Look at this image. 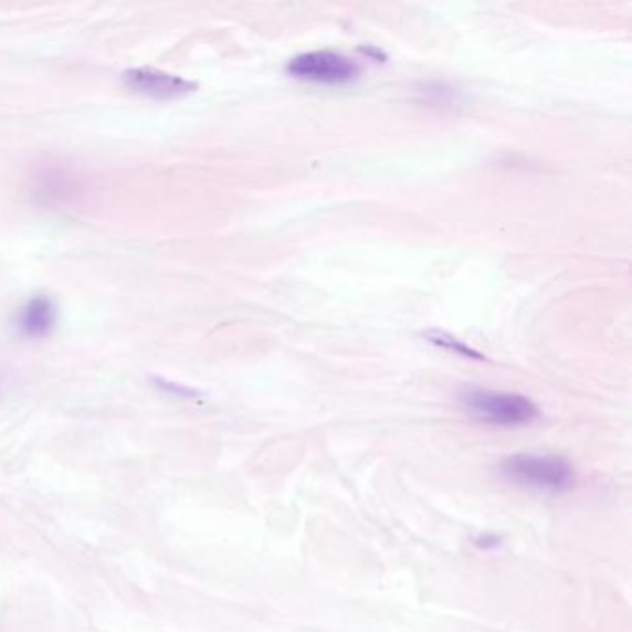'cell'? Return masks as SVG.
Masks as SVG:
<instances>
[{
	"mask_svg": "<svg viewBox=\"0 0 632 632\" xmlns=\"http://www.w3.org/2000/svg\"><path fill=\"white\" fill-rule=\"evenodd\" d=\"M503 477L544 494H563L575 486L573 466L551 454H516L501 464Z\"/></svg>",
	"mask_w": 632,
	"mask_h": 632,
	"instance_id": "6da1fadb",
	"label": "cell"
},
{
	"mask_svg": "<svg viewBox=\"0 0 632 632\" xmlns=\"http://www.w3.org/2000/svg\"><path fill=\"white\" fill-rule=\"evenodd\" d=\"M467 412L478 421L499 426H519L538 418V407L529 397L506 391L473 390L462 397Z\"/></svg>",
	"mask_w": 632,
	"mask_h": 632,
	"instance_id": "7a4b0ae2",
	"label": "cell"
},
{
	"mask_svg": "<svg viewBox=\"0 0 632 632\" xmlns=\"http://www.w3.org/2000/svg\"><path fill=\"white\" fill-rule=\"evenodd\" d=\"M286 73L297 81L344 86L357 81L360 67L352 57L345 56L341 52L310 51L292 57L287 62Z\"/></svg>",
	"mask_w": 632,
	"mask_h": 632,
	"instance_id": "3957f363",
	"label": "cell"
},
{
	"mask_svg": "<svg viewBox=\"0 0 632 632\" xmlns=\"http://www.w3.org/2000/svg\"><path fill=\"white\" fill-rule=\"evenodd\" d=\"M127 86L152 98H177L196 92L197 84L156 70H133L125 75Z\"/></svg>",
	"mask_w": 632,
	"mask_h": 632,
	"instance_id": "277c9868",
	"label": "cell"
},
{
	"mask_svg": "<svg viewBox=\"0 0 632 632\" xmlns=\"http://www.w3.org/2000/svg\"><path fill=\"white\" fill-rule=\"evenodd\" d=\"M19 333L29 338H43L56 325V306L46 297H35L15 317Z\"/></svg>",
	"mask_w": 632,
	"mask_h": 632,
	"instance_id": "5b68a950",
	"label": "cell"
},
{
	"mask_svg": "<svg viewBox=\"0 0 632 632\" xmlns=\"http://www.w3.org/2000/svg\"><path fill=\"white\" fill-rule=\"evenodd\" d=\"M426 338H429V341H431L432 345L442 347L445 351L454 352V355H460V357L473 358V360H483L484 358L481 352L475 351V349H472V347L464 344V341L453 338L451 334L438 333V330H434V333L426 334Z\"/></svg>",
	"mask_w": 632,
	"mask_h": 632,
	"instance_id": "8992f818",
	"label": "cell"
}]
</instances>
